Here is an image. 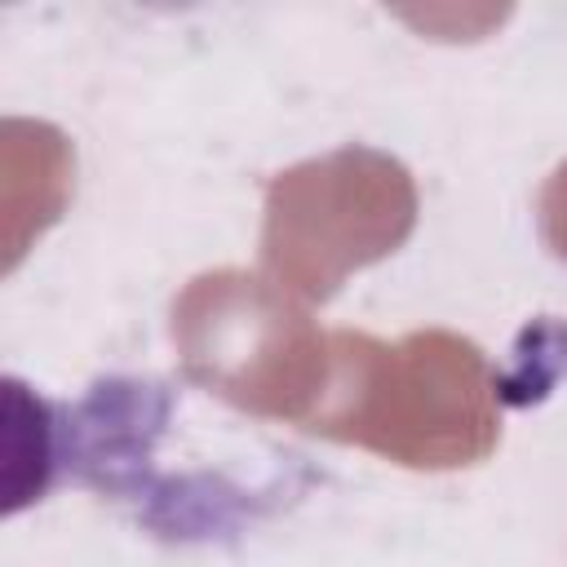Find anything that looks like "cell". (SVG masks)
<instances>
[{
  "instance_id": "cell-1",
  "label": "cell",
  "mask_w": 567,
  "mask_h": 567,
  "mask_svg": "<svg viewBox=\"0 0 567 567\" xmlns=\"http://www.w3.org/2000/svg\"><path fill=\"white\" fill-rule=\"evenodd\" d=\"M301 430L408 470L478 465L501 443V385L483 350L456 332L421 328L381 341L337 328L323 394Z\"/></svg>"
},
{
  "instance_id": "cell-2",
  "label": "cell",
  "mask_w": 567,
  "mask_h": 567,
  "mask_svg": "<svg viewBox=\"0 0 567 567\" xmlns=\"http://www.w3.org/2000/svg\"><path fill=\"white\" fill-rule=\"evenodd\" d=\"M173 341L190 381L252 416L306 425L328 381V332L248 270L190 279L173 301Z\"/></svg>"
},
{
  "instance_id": "cell-3",
  "label": "cell",
  "mask_w": 567,
  "mask_h": 567,
  "mask_svg": "<svg viewBox=\"0 0 567 567\" xmlns=\"http://www.w3.org/2000/svg\"><path fill=\"white\" fill-rule=\"evenodd\" d=\"M412 226V173L372 146H341L270 177L261 266L284 292L328 301L350 270L394 252Z\"/></svg>"
},
{
  "instance_id": "cell-4",
  "label": "cell",
  "mask_w": 567,
  "mask_h": 567,
  "mask_svg": "<svg viewBox=\"0 0 567 567\" xmlns=\"http://www.w3.org/2000/svg\"><path fill=\"white\" fill-rule=\"evenodd\" d=\"M540 221H545L549 248L567 261V164L549 177V186H545V195H540Z\"/></svg>"
}]
</instances>
